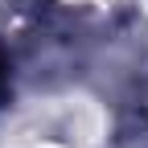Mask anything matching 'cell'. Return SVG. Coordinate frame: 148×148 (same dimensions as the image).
<instances>
[{
    "instance_id": "1",
    "label": "cell",
    "mask_w": 148,
    "mask_h": 148,
    "mask_svg": "<svg viewBox=\"0 0 148 148\" xmlns=\"http://www.w3.org/2000/svg\"><path fill=\"white\" fill-rule=\"evenodd\" d=\"M4 78L8 74H4V58H0V95H4Z\"/></svg>"
}]
</instances>
